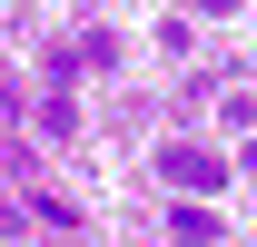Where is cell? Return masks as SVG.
Listing matches in <instances>:
<instances>
[{
  "mask_svg": "<svg viewBox=\"0 0 257 247\" xmlns=\"http://www.w3.org/2000/svg\"><path fill=\"white\" fill-rule=\"evenodd\" d=\"M159 178L178 188V198H218V188L237 178V168H227V158H208V149H188V139H178V149H159Z\"/></svg>",
  "mask_w": 257,
  "mask_h": 247,
  "instance_id": "1",
  "label": "cell"
},
{
  "mask_svg": "<svg viewBox=\"0 0 257 247\" xmlns=\"http://www.w3.org/2000/svg\"><path fill=\"white\" fill-rule=\"evenodd\" d=\"M188 10H198V20H227V10H237V0H188Z\"/></svg>",
  "mask_w": 257,
  "mask_h": 247,
  "instance_id": "3",
  "label": "cell"
},
{
  "mask_svg": "<svg viewBox=\"0 0 257 247\" xmlns=\"http://www.w3.org/2000/svg\"><path fill=\"white\" fill-rule=\"evenodd\" d=\"M227 227L218 217H208V198H178V208H168V247H218Z\"/></svg>",
  "mask_w": 257,
  "mask_h": 247,
  "instance_id": "2",
  "label": "cell"
}]
</instances>
